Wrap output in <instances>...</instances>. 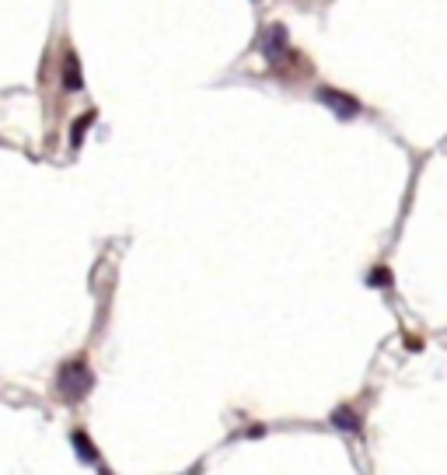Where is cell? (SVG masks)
I'll use <instances>...</instances> for the list:
<instances>
[{"label":"cell","instance_id":"6da1fadb","mask_svg":"<svg viewBox=\"0 0 447 475\" xmlns=\"http://www.w3.org/2000/svg\"><path fill=\"white\" fill-rule=\"evenodd\" d=\"M56 388L67 402H81L91 388H95V374L84 360H67L60 367V377H56Z\"/></svg>","mask_w":447,"mask_h":475},{"label":"cell","instance_id":"7a4b0ae2","mask_svg":"<svg viewBox=\"0 0 447 475\" xmlns=\"http://www.w3.org/2000/svg\"><path fill=\"white\" fill-rule=\"evenodd\" d=\"M259 49H262V60H266L269 67L287 63V60H290V36H287V29H283V25H269V29H262Z\"/></svg>","mask_w":447,"mask_h":475},{"label":"cell","instance_id":"3957f363","mask_svg":"<svg viewBox=\"0 0 447 475\" xmlns=\"http://www.w3.org/2000/svg\"><path fill=\"white\" fill-rule=\"evenodd\" d=\"M322 105H329L339 119H353V116H360V102L356 98H350L346 91H336V88H318V95H315Z\"/></svg>","mask_w":447,"mask_h":475},{"label":"cell","instance_id":"277c9868","mask_svg":"<svg viewBox=\"0 0 447 475\" xmlns=\"http://www.w3.org/2000/svg\"><path fill=\"white\" fill-rule=\"evenodd\" d=\"M63 91H84V77H81V60L74 53L63 56Z\"/></svg>","mask_w":447,"mask_h":475},{"label":"cell","instance_id":"5b68a950","mask_svg":"<svg viewBox=\"0 0 447 475\" xmlns=\"http://www.w3.org/2000/svg\"><path fill=\"white\" fill-rule=\"evenodd\" d=\"M329 423H332L336 430H343V433H360V416H356L350 405H339V409H332Z\"/></svg>","mask_w":447,"mask_h":475},{"label":"cell","instance_id":"8992f818","mask_svg":"<svg viewBox=\"0 0 447 475\" xmlns=\"http://www.w3.org/2000/svg\"><path fill=\"white\" fill-rule=\"evenodd\" d=\"M70 440H74V447H77V454H81V458H84L88 465H98V451H95V444H91V440H88V437H84L81 430H77V433H74Z\"/></svg>","mask_w":447,"mask_h":475},{"label":"cell","instance_id":"52a82bcc","mask_svg":"<svg viewBox=\"0 0 447 475\" xmlns=\"http://www.w3.org/2000/svg\"><path fill=\"white\" fill-rule=\"evenodd\" d=\"M367 287H374V290H388V287H391V273H388L384 266L370 270V277H367Z\"/></svg>","mask_w":447,"mask_h":475},{"label":"cell","instance_id":"ba28073f","mask_svg":"<svg viewBox=\"0 0 447 475\" xmlns=\"http://www.w3.org/2000/svg\"><path fill=\"white\" fill-rule=\"evenodd\" d=\"M95 123V112H84L81 119H77V126H74V143H81V137H84V130Z\"/></svg>","mask_w":447,"mask_h":475}]
</instances>
